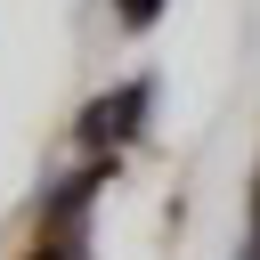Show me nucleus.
Wrapping results in <instances>:
<instances>
[{
  "instance_id": "4",
  "label": "nucleus",
  "mask_w": 260,
  "mask_h": 260,
  "mask_svg": "<svg viewBox=\"0 0 260 260\" xmlns=\"http://www.w3.org/2000/svg\"><path fill=\"white\" fill-rule=\"evenodd\" d=\"M252 260H260V252H252Z\"/></svg>"
},
{
  "instance_id": "3",
  "label": "nucleus",
  "mask_w": 260,
  "mask_h": 260,
  "mask_svg": "<svg viewBox=\"0 0 260 260\" xmlns=\"http://www.w3.org/2000/svg\"><path fill=\"white\" fill-rule=\"evenodd\" d=\"M32 260H81V252H73V244H41Z\"/></svg>"
},
{
  "instance_id": "2",
  "label": "nucleus",
  "mask_w": 260,
  "mask_h": 260,
  "mask_svg": "<svg viewBox=\"0 0 260 260\" xmlns=\"http://www.w3.org/2000/svg\"><path fill=\"white\" fill-rule=\"evenodd\" d=\"M114 8H122V24H154L162 16V0H114Z\"/></svg>"
},
{
  "instance_id": "1",
  "label": "nucleus",
  "mask_w": 260,
  "mask_h": 260,
  "mask_svg": "<svg viewBox=\"0 0 260 260\" xmlns=\"http://www.w3.org/2000/svg\"><path fill=\"white\" fill-rule=\"evenodd\" d=\"M138 122H146V81H122L114 98H98L81 114V138L89 146H122V138H138Z\"/></svg>"
}]
</instances>
